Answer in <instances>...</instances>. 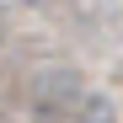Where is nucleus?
Segmentation results:
<instances>
[{
	"label": "nucleus",
	"instance_id": "f257e3e1",
	"mask_svg": "<svg viewBox=\"0 0 123 123\" xmlns=\"http://www.w3.org/2000/svg\"><path fill=\"white\" fill-rule=\"evenodd\" d=\"M80 123H112V102H86L80 107Z\"/></svg>",
	"mask_w": 123,
	"mask_h": 123
}]
</instances>
